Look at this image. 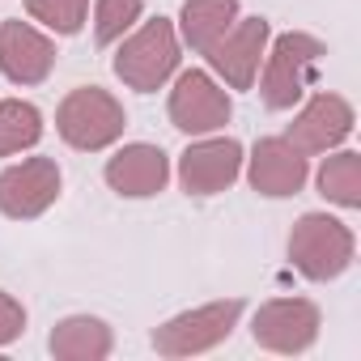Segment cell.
<instances>
[{
	"label": "cell",
	"instance_id": "cell-1",
	"mask_svg": "<svg viewBox=\"0 0 361 361\" xmlns=\"http://www.w3.org/2000/svg\"><path fill=\"white\" fill-rule=\"evenodd\" d=\"M323 56H327V47L314 35H306V30L276 35V43L264 51V64H259L264 68V77H259L264 106L268 111H293L306 98Z\"/></svg>",
	"mask_w": 361,
	"mask_h": 361
},
{
	"label": "cell",
	"instance_id": "cell-2",
	"mask_svg": "<svg viewBox=\"0 0 361 361\" xmlns=\"http://www.w3.org/2000/svg\"><path fill=\"white\" fill-rule=\"evenodd\" d=\"M178 30L170 18H153L140 22L128 39H119L115 51V77L136 90V94H153L161 90L174 73H178Z\"/></svg>",
	"mask_w": 361,
	"mask_h": 361
},
{
	"label": "cell",
	"instance_id": "cell-3",
	"mask_svg": "<svg viewBox=\"0 0 361 361\" xmlns=\"http://www.w3.org/2000/svg\"><path fill=\"white\" fill-rule=\"evenodd\" d=\"M357 238L340 217L327 213H302L289 234V259L306 281H336L353 268Z\"/></svg>",
	"mask_w": 361,
	"mask_h": 361
},
{
	"label": "cell",
	"instance_id": "cell-4",
	"mask_svg": "<svg viewBox=\"0 0 361 361\" xmlns=\"http://www.w3.org/2000/svg\"><path fill=\"white\" fill-rule=\"evenodd\" d=\"M128 128V115H123V102L98 85H81L73 90L60 111H56V132L68 149H81V153H98V149H111Z\"/></svg>",
	"mask_w": 361,
	"mask_h": 361
},
{
	"label": "cell",
	"instance_id": "cell-5",
	"mask_svg": "<svg viewBox=\"0 0 361 361\" xmlns=\"http://www.w3.org/2000/svg\"><path fill=\"white\" fill-rule=\"evenodd\" d=\"M238 319H243V298L204 302L196 310H183V314L166 319L153 331V348H157V357H196V353H209L221 340H230Z\"/></svg>",
	"mask_w": 361,
	"mask_h": 361
},
{
	"label": "cell",
	"instance_id": "cell-6",
	"mask_svg": "<svg viewBox=\"0 0 361 361\" xmlns=\"http://www.w3.org/2000/svg\"><path fill=\"white\" fill-rule=\"evenodd\" d=\"M166 115L178 132L188 136H209V132H221L234 115V102L230 94L217 85L213 73L204 68H188L178 73L174 90H170V102H166Z\"/></svg>",
	"mask_w": 361,
	"mask_h": 361
},
{
	"label": "cell",
	"instance_id": "cell-7",
	"mask_svg": "<svg viewBox=\"0 0 361 361\" xmlns=\"http://www.w3.org/2000/svg\"><path fill=\"white\" fill-rule=\"evenodd\" d=\"M319 327H323V319H319V306L310 298H272L251 319L255 344L268 353H285V357L306 353L319 340Z\"/></svg>",
	"mask_w": 361,
	"mask_h": 361
},
{
	"label": "cell",
	"instance_id": "cell-8",
	"mask_svg": "<svg viewBox=\"0 0 361 361\" xmlns=\"http://www.w3.org/2000/svg\"><path fill=\"white\" fill-rule=\"evenodd\" d=\"M64 174L56 157H26L9 170H0V213L13 221H35L60 200Z\"/></svg>",
	"mask_w": 361,
	"mask_h": 361
},
{
	"label": "cell",
	"instance_id": "cell-9",
	"mask_svg": "<svg viewBox=\"0 0 361 361\" xmlns=\"http://www.w3.org/2000/svg\"><path fill=\"white\" fill-rule=\"evenodd\" d=\"M272 43V26L264 18H238L209 51V68L213 77H221L230 90H251L255 77H259V64H264V51Z\"/></svg>",
	"mask_w": 361,
	"mask_h": 361
},
{
	"label": "cell",
	"instance_id": "cell-10",
	"mask_svg": "<svg viewBox=\"0 0 361 361\" xmlns=\"http://www.w3.org/2000/svg\"><path fill=\"white\" fill-rule=\"evenodd\" d=\"M243 145L234 136H204L178 153V183L188 196H217L243 174Z\"/></svg>",
	"mask_w": 361,
	"mask_h": 361
},
{
	"label": "cell",
	"instance_id": "cell-11",
	"mask_svg": "<svg viewBox=\"0 0 361 361\" xmlns=\"http://www.w3.org/2000/svg\"><path fill=\"white\" fill-rule=\"evenodd\" d=\"M353 123H357V115H353L348 98L323 90V94H314V98L293 115L285 140H289L298 153L314 157V153H331V149H340V145L353 136Z\"/></svg>",
	"mask_w": 361,
	"mask_h": 361
},
{
	"label": "cell",
	"instance_id": "cell-12",
	"mask_svg": "<svg viewBox=\"0 0 361 361\" xmlns=\"http://www.w3.org/2000/svg\"><path fill=\"white\" fill-rule=\"evenodd\" d=\"M247 161V178L251 188L268 200H285V196H298L310 178V166H306V153H298L285 136H264L255 140L251 157Z\"/></svg>",
	"mask_w": 361,
	"mask_h": 361
},
{
	"label": "cell",
	"instance_id": "cell-13",
	"mask_svg": "<svg viewBox=\"0 0 361 361\" xmlns=\"http://www.w3.org/2000/svg\"><path fill=\"white\" fill-rule=\"evenodd\" d=\"M56 68V43L30 22H0V73L13 85H43Z\"/></svg>",
	"mask_w": 361,
	"mask_h": 361
},
{
	"label": "cell",
	"instance_id": "cell-14",
	"mask_svg": "<svg viewBox=\"0 0 361 361\" xmlns=\"http://www.w3.org/2000/svg\"><path fill=\"white\" fill-rule=\"evenodd\" d=\"M102 174H106L111 192H119L128 200H149L170 183V157L157 145L136 140V145H123L115 157H106Z\"/></svg>",
	"mask_w": 361,
	"mask_h": 361
},
{
	"label": "cell",
	"instance_id": "cell-15",
	"mask_svg": "<svg viewBox=\"0 0 361 361\" xmlns=\"http://www.w3.org/2000/svg\"><path fill=\"white\" fill-rule=\"evenodd\" d=\"M47 348H51L56 361H106L111 348H115V336L94 314H68L51 327Z\"/></svg>",
	"mask_w": 361,
	"mask_h": 361
},
{
	"label": "cell",
	"instance_id": "cell-16",
	"mask_svg": "<svg viewBox=\"0 0 361 361\" xmlns=\"http://www.w3.org/2000/svg\"><path fill=\"white\" fill-rule=\"evenodd\" d=\"M234 22H238V0H183V9H178V35L196 56H204Z\"/></svg>",
	"mask_w": 361,
	"mask_h": 361
},
{
	"label": "cell",
	"instance_id": "cell-17",
	"mask_svg": "<svg viewBox=\"0 0 361 361\" xmlns=\"http://www.w3.org/2000/svg\"><path fill=\"white\" fill-rule=\"evenodd\" d=\"M314 183H319V192H323L331 204H340V209H361V153H353V149L331 153V157L319 166Z\"/></svg>",
	"mask_w": 361,
	"mask_h": 361
},
{
	"label": "cell",
	"instance_id": "cell-18",
	"mask_svg": "<svg viewBox=\"0 0 361 361\" xmlns=\"http://www.w3.org/2000/svg\"><path fill=\"white\" fill-rule=\"evenodd\" d=\"M43 140V111L35 102L9 98L0 102V157H13Z\"/></svg>",
	"mask_w": 361,
	"mask_h": 361
},
{
	"label": "cell",
	"instance_id": "cell-19",
	"mask_svg": "<svg viewBox=\"0 0 361 361\" xmlns=\"http://www.w3.org/2000/svg\"><path fill=\"white\" fill-rule=\"evenodd\" d=\"M145 13V0H94V43H119Z\"/></svg>",
	"mask_w": 361,
	"mask_h": 361
},
{
	"label": "cell",
	"instance_id": "cell-20",
	"mask_svg": "<svg viewBox=\"0 0 361 361\" xmlns=\"http://www.w3.org/2000/svg\"><path fill=\"white\" fill-rule=\"evenodd\" d=\"M22 5L39 26L56 35H77L90 18V0H22Z\"/></svg>",
	"mask_w": 361,
	"mask_h": 361
},
{
	"label": "cell",
	"instance_id": "cell-21",
	"mask_svg": "<svg viewBox=\"0 0 361 361\" xmlns=\"http://www.w3.org/2000/svg\"><path fill=\"white\" fill-rule=\"evenodd\" d=\"M22 331H26V306H22L13 293L0 289V348L13 344Z\"/></svg>",
	"mask_w": 361,
	"mask_h": 361
}]
</instances>
